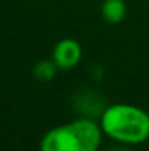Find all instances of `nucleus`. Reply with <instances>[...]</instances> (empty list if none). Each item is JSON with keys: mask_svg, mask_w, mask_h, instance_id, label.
I'll list each match as a JSON object with an SVG mask.
<instances>
[{"mask_svg": "<svg viewBox=\"0 0 149 151\" xmlns=\"http://www.w3.org/2000/svg\"><path fill=\"white\" fill-rule=\"evenodd\" d=\"M98 123L105 137L121 145H139L149 139V113L135 104L115 103L105 107Z\"/></svg>", "mask_w": 149, "mask_h": 151, "instance_id": "nucleus-1", "label": "nucleus"}, {"mask_svg": "<svg viewBox=\"0 0 149 151\" xmlns=\"http://www.w3.org/2000/svg\"><path fill=\"white\" fill-rule=\"evenodd\" d=\"M99 123L79 117L47 131L40 142V151H99L102 142Z\"/></svg>", "mask_w": 149, "mask_h": 151, "instance_id": "nucleus-2", "label": "nucleus"}, {"mask_svg": "<svg viewBox=\"0 0 149 151\" xmlns=\"http://www.w3.org/2000/svg\"><path fill=\"white\" fill-rule=\"evenodd\" d=\"M104 151H133L132 148H129V145H118V147H111V148H107Z\"/></svg>", "mask_w": 149, "mask_h": 151, "instance_id": "nucleus-6", "label": "nucleus"}, {"mask_svg": "<svg viewBox=\"0 0 149 151\" xmlns=\"http://www.w3.org/2000/svg\"><path fill=\"white\" fill-rule=\"evenodd\" d=\"M81 59H82V47L81 43L75 38H63L57 41L51 53V60L61 70H69L76 68Z\"/></svg>", "mask_w": 149, "mask_h": 151, "instance_id": "nucleus-3", "label": "nucleus"}, {"mask_svg": "<svg viewBox=\"0 0 149 151\" xmlns=\"http://www.w3.org/2000/svg\"><path fill=\"white\" fill-rule=\"evenodd\" d=\"M127 15V4L124 0H104L101 3V16L108 24H120Z\"/></svg>", "mask_w": 149, "mask_h": 151, "instance_id": "nucleus-4", "label": "nucleus"}, {"mask_svg": "<svg viewBox=\"0 0 149 151\" xmlns=\"http://www.w3.org/2000/svg\"><path fill=\"white\" fill-rule=\"evenodd\" d=\"M57 70H58V68L56 66V63L53 60H41L34 66V76L38 81L48 82L56 76Z\"/></svg>", "mask_w": 149, "mask_h": 151, "instance_id": "nucleus-5", "label": "nucleus"}]
</instances>
